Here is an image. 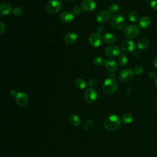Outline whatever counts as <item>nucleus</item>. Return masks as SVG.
<instances>
[{
	"label": "nucleus",
	"mask_w": 157,
	"mask_h": 157,
	"mask_svg": "<svg viewBox=\"0 0 157 157\" xmlns=\"http://www.w3.org/2000/svg\"><path fill=\"white\" fill-rule=\"evenodd\" d=\"M74 85L78 89H84L86 86V82L84 79L78 78L75 80Z\"/></svg>",
	"instance_id": "22"
},
{
	"label": "nucleus",
	"mask_w": 157,
	"mask_h": 157,
	"mask_svg": "<svg viewBox=\"0 0 157 157\" xmlns=\"http://www.w3.org/2000/svg\"><path fill=\"white\" fill-rule=\"evenodd\" d=\"M104 124L107 130L112 131L119 128L121 124V120L117 115H110L105 118Z\"/></svg>",
	"instance_id": "1"
},
{
	"label": "nucleus",
	"mask_w": 157,
	"mask_h": 157,
	"mask_svg": "<svg viewBox=\"0 0 157 157\" xmlns=\"http://www.w3.org/2000/svg\"><path fill=\"white\" fill-rule=\"evenodd\" d=\"M28 101V95L24 92H18L15 96L16 104L20 107L25 105Z\"/></svg>",
	"instance_id": "11"
},
{
	"label": "nucleus",
	"mask_w": 157,
	"mask_h": 157,
	"mask_svg": "<svg viewBox=\"0 0 157 157\" xmlns=\"http://www.w3.org/2000/svg\"><path fill=\"white\" fill-rule=\"evenodd\" d=\"M111 14L107 10H102L98 13L96 15V20L100 23H105L110 18Z\"/></svg>",
	"instance_id": "12"
},
{
	"label": "nucleus",
	"mask_w": 157,
	"mask_h": 157,
	"mask_svg": "<svg viewBox=\"0 0 157 157\" xmlns=\"http://www.w3.org/2000/svg\"><path fill=\"white\" fill-rule=\"evenodd\" d=\"M98 97V92L94 88H90L86 90L84 94V99L87 103H92L96 101Z\"/></svg>",
	"instance_id": "7"
},
{
	"label": "nucleus",
	"mask_w": 157,
	"mask_h": 157,
	"mask_svg": "<svg viewBox=\"0 0 157 157\" xmlns=\"http://www.w3.org/2000/svg\"><path fill=\"white\" fill-rule=\"evenodd\" d=\"M93 125V121L91 120H87L84 123V124H83V129H86V130L92 128Z\"/></svg>",
	"instance_id": "30"
},
{
	"label": "nucleus",
	"mask_w": 157,
	"mask_h": 157,
	"mask_svg": "<svg viewBox=\"0 0 157 157\" xmlns=\"http://www.w3.org/2000/svg\"><path fill=\"white\" fill-rule=\"evenodd\" d=\"M156 31H157V27H156Z\"/></svg>",
	"instance_id": "44"
},
{
	"label": "nucleus",
	"mask_w": 157,
	"mask_h": 157,
	"mask_svg": "<svg viewBox=\"0 0 157 157\" xmlns=\"http://www.w3.org/2000/svg\"><path fill=\"white\" fill-rule=\"evenodd\" d=\"M137 46L139 50H145L149 46V41L146 38H141L137 42Z\"/></svg>",
	"instance_id": "20"
},
{
	"label": "nucleus",
	"mask_w": 157,
	"mask_h": 157,
	"mask_svg": "<svg viewBox=\"0 0 157 157\" xmlns=\"http://www.w3.org/2000/svg\"><path fill=\"white\" fill-rule=\"evenodd\" d=\"M148 77H149L150 78H151V79H154V78H155L156 77V74H155L154 72H153V71L149 72L148 74Z\"/></svg>",
	"instance_id": "36"
},
{
	"label": "nucleus",
	"mask_w": 157,
	"mask_h": 157,
	"mask_svg": "<svg viewBox=\"0 0 157 157\" xmlns=\"http://www.w3.org/2000/svg\"><path fill=\"white\" fill-rule=\"evenodd\" d=\"M77 35L74 33H68L64 37V40L66 43L72 44L77 40Z\"/></svg>",
	"instance_id": "17"
},
{
	"label": "nucleus",
	"mask_w": 157,
	"mask_h": 157,
	"mask_svg": "<svg viewBox=\"0 0 157 157\" xmlns=\"http://www.w3.org/2000/svg\"><path fill=\"white\" fill-rule=\"evenodd\" d=\"M12 10V7L9 3H2L0 5V15H7Z\"/></svg>",
	"instance_id": "16"
},
{
	"label": "nucleus",
	"mask_w": 157,
	"mask_h": 157,
	"mask_svg": "<svg viewBox=\"0 0 157 157\" xmlns=\"http://www.w3.org/2000/svg\"><path fill=\"white\" fill-rule=\"evenodd\" d=\"M74 18V14L69 12H63L59 15V20L63 23H71Z\"/></svg>",
	"instance_id": "15"
},
{
	"label": "nucleus",
	"mask_w": 157,
	"mask_h": 157,
	"mask_svg": "<svg viewBox=\"0 0 157 157\" xmlns=\"http://www.w3.org/2000/svg\"><path fill=\"white\" fill-rule=\"evenodd\" d=\"M5 30V25L4 23L0 20V34H2Z\"/></svg>",
	"instance_id": "35"
},
{
	"label": "nucleus",
	"mask_w": 157,
	"mask_h": 157,
	"mask_svg": "<svg viewBox=\"0 0 157 157\" xmlns=\"http://www.w3.org/2000/svg\"><path fill=\"white\" fill-rule=\"evenodd\" d=\"M134 78V71L130 68L123 69L119 74V79L124 83L131 82Z\"/></svg>",
	"instance_id": "6"
},
{
	"label": "nucleus",
	"mask_w": 157,
	"mask_h": 157,
	"mask_svg": "<svg viewBox=\"0 0 157 157\" xmlns=\"http://www.w3.org/2000/svg\"><path fill=\"white\" fill-rule=\"evenodd\" d=\"M90 44L94 47H99L102 42V37L99 33H93L88 38Z\"/></svg>",
	"instance_id": "8"
},
{
	"label": "nucleus",
	"mask_w": 157,
	"mask_h": 157,
	"mask_svg": "<svg viewBox=\"0 0 157 157\" xmlns=\"http://www.w3.org/2000/svg\"><path fill=\"white\" fill-rule=\"evenodd\" d=\"M110 25L115 30H121L124 28L126 20L124 17L120 14L114 15L110 20Z\"/></svg>",
	"instance_id": "3"
},
{
	"label": "nucleus",
	"mask_w": 157,
	"mask_h": 157,
	"mask_svg": "<svg viewBox=\"0 0 157 157\" xmlns=\"http://www.w3.org/2000/svg\"><path fill=\"white\" fill-rule=\"evenodd\" d=\"M12 12H13V14L16 16V17H19L20 16L22 13H23V10L22 9L19 7H16L15 8H13V10H12Z\"/></svg>",
	"instance_id": "28"
},
{
	"label": "nucleus",
	"mask_w": 157,
	"mask_h": 157,
	"mask_svg": "<svg viewBox=\"0 0 157 157\" xmlns=\"http://www.w3.org/2000/svg\"><path fill=\"white\" fill-rule=\"evenodd\" d=\"M151 24V19L147 16L142 17L139 20V25L142 28H147Z\"/></svg>",
	"instance_id": "18"
},
{
	"label": "nucleus",
	"mask_w": 157,
	"mask_h": 157,
	"mask_svg": "<svg viewBox=\"0 0 157 157\" xmlns=\"http://www.w3.org/2000/svg\"><path fill=\"white\" fill-rule=\"evenodd\" d=\"M104 66L106 69L110 72H114L117 69V63L111 58L107 59L104 61Z\"/></svg>",
	"instance_id": "14"
},
{
	"label": "nucleus",
	"mask_w": 157,
	"mask_h": 157,
	"mask_svg": "<svg viewBox=\"0 0 157 157\" xmlns=\"http://www.w3.org/2000/svg\"><path fill=\"white\" fill-rule=\"evenodd\" d=\"M150 7L154 10H157V0H152L150 2Z\"/></svg>",
	"instance_id": "32"
},
{
	"label": "nucleus",
	"mask_w": 157,
	"mask_h": 157,
	"mask_svg": "<svg viewBox=\"0 0 157 157\" xmlns=\"http://www.w3.org/2000/svg\"><path fill=\"white\" fill-rule=\"evenodd\" d=\"M69 1H75L76 0H69Z\"/></svg>",
	"instance_id": "42"
},
{
	"label": "nucleus",
	"mask_w": 157,
	"mask_h": 157,
	"mask_svg": "<svg viewBox=\"0 0 157 157\" xmlns=\"http://www.w3.org/2000/svg\"><path fill=\"white\" fill-rule=\"evenodd\" d=\"M132 55L134 56V57L137 58V57H139V56H140V53H139V52H137V51H133V52H132Z\"/></svg>",
	"instance_id": "37"
},
{
	"label": "nucleus",
	"mask_w": 157,
	"mask_h": 157,
	"mask_svg": "<svg viewBox=\"0 0 157 157\" xmlns=\"http://www.w3.org/2000/svg\"><path fill=\"white\" fill-rule=\"evenodd\" d=\"M153 66H155V67L157 68V56L154 58L153 61Z\"/></svg>",
	"instance_id": "38"
},
{
	"label": "nucleus",
	"mask_w": 157,
	"mask_h": 157,
	"mask_svg": "<svg viewBox=\"0 0 157 157\" xmlns=\"http://www.w3.org/2000/svg\"><path fill=\"white\" fill-rule=\"evenodd\" d=\"M118 10H119V6L115 3L111 4L109 7L108 11L110 12V14L116 15L117 13L118 12Z\"/></svg>",
	"instance_id": "25"
},
{
	"label": "nucleus",
	"mask_w": 157,
	"mask_h": 157,
	"mask_svg": "<svg viewBox=\"0 0 157 157\" xmlns=\"http://www.w3.org/2000/svg\"><path fill=\"white\" fill-rule=\"evenodd\" d=\"M118 64L120 67H125L128 64V58L125 55L121 54L118 58Z\"/></svg>",
	"instance_id": "23"
},
{
	"label": "nucleus",
	"mask_w": 157,
	"mask_h": 157,
	"mask_svg": "<svg viewBox=\"0 0 157 157\" xmlns=\"http://www.w3.org/2000/svg\"><path fill=\"white\" fill-rule=\"evenodd\" d=\"M72 13L74 15H79L81 13V8L79 6H75L72 10Z\"/></svg>",
	"instance_id": "31"
},
{
	"label": "nucleus",
	"mask_w": 157,
	"mask_h": 157,
	"mask_svg": "<svg viewBox=\"0 0 157 157\" xmlns=\"http://www.w3.org/2000/svg\"><path fill=\"white\" fill-rule=\"evenodd\" d=\"M89 85H90V88H94L97 85V81L95 79H93V78L91 79L89 81Z\"/></svg>",
	"instance_id": "33"
},
{
	"label": "nucleus",
	"mask_w": 157,
	"mask_h": 157,
	"mask_svg": "<svg viewBox=\"0 0 157 157\" xmlns=\"http://www.w3.org/2000/svg\"><path fill=\"white\" fill-rule=\"evenodd\" d=\"M96 6V4L94 0H84L81 5L82 9L87 12L93 10Z\"/></svg>",
	"instance_id": "13"
},
{
	"label": "nucleus",
	"mask_w": 157,
	"mask_h": 157,
	"mask_svg": "<svg viewBox=\"0 0 157 157\" xmlns=\"http://www.w3.org/2000/svg\"><path fill=\"white\" fill-rule=\"evenodd\" d=\"M128 18L130 21L136 23L138 19V14L134 11H131L128 14Z\"/></svg>",
	"instance_id": "26"
},
{
	"label": "nucleus",
	"mask_w": 157,
	"mask_h": 157,
	"mask_svg": "<svg viewBox=\"0 0 157 157\" xmlns=\"http://www.w3.org/2000/svg\"><path fill=\"white\" fill-rule=\"evenodd\" d=\"M105 54L110 58L115 57L120 54V49L117 45H110L105 49Z\"/></svg>",
	"instance_id": "10"
},
{
	"label": "nucleus",
	"mask_w": 157,
	"mask_h": 157,
	"mask_svg": "<svg viewBox=\"0 0 157 157\" xmlns=\"http://www.w3.org/2000/svg\"><path fill=\"white\" fill-rule=\"evenodd\" d=\"M94 64L97 66H101L104 63V59L101 56H96L93 59Z\"/></svg>",
	"instance_id": "27"
},
{
	"label": "nucleus",
	"mask_w": 157,
	"mask_h": 157,
	"mask_svg": "<svg viewBox=\"0 0 157 157\" xmlns=\"http://www.w3.org/2000/svg\"><path fill=\"white\" fill-rule=\"evenodd\" d=\"M120 48L121 51L124 53H130L134 50L135 44L133 41L130 40H126L121 42Z\"/></svg>",
	"instance_id": "9"
},
{
	"label": "nucleus",
	"mask_w": 157,
	"mask_h": 157,
	"mask_svg": "<svg viewBox=\"0 0 157 157\" xmlns=\"http://www.w3.org/2000/svg\"><path fill=\"white\" fill-rule=\"evenodd\" d=\"M61 3L59 0H50L46 6L47 10L51 14L57 13L61 9Z\"/></svg>",
	"instance_id": "5"
},
{
	"label": "nucleus",
	"mask_w": 157,
	"mask_h": 157,
	"mask_svg": "<svg viewBox=\"0 0 157 157\" xmlns=\"http://www.w3.org/2000/svg\"><path fill=\"white\" fill-rule=\"evenodd\" d=\"M118 86V82L115 78H108L104 80L102 84V91L107 94H112L117 91Z\"/></svg>",
	"instance_id": "2"
},
{
	"label": "nucleus",
	"mask_w": 157,
	"mask_h": 157,
	"mask_svg": "<svg viewBox=\"0 0 157 157\" xmlns=\"http://www.w3.org/2000/svg\"><path fill=\"white\" fill-rule=\"evenodd\" d=\"M139 28L134 24H131L124 28L123 34L124 37L129 39L136 37L140 33Z\"/></svg>",
	"instance_id": "4"
},
{
	"label": "nucleus",
	"mask_w": 157,
	"mask_h": 157,
	"mask_svg": "<svg viewBox=\"0 0 157 157\" xmlns=\"http://www.w3.org/2000/svg\"><path fill=\"white\" fill-rule=\"evenodd\" d=\"M144 2H149L150 0H143Z\"/></svg>",
	"instance_id": "41"
},
{
	"label": "nucleus",
	"mask_w": 157,
	"mask_h": 157,
	"mask_svg": "<svg viewBox=\"0 0 157 157\" xmlns=\"http://www.w3.org/2000/svg\"><path fill=\"white\" fill-rule=\"evenodd\" d=\"M102 39L106 44H113L116 42L115 36L110 33L104 34V35L103 36Z\"/></svg>",
	"instance_id": "19"
},
{
	"label": "nucleus",
	"mask_w": 157,
	"mask_h": 157,
	"mask_svg": "<svg viewBox=\"0 0 157 157\" xmlns=\"http://www.w3.org/2000/svg\"><path fill=\"white\" fill-rule=\"evenodd\" d=\"M105 31V28L104 25H101L99 26L98 29H97V31H98V33H99V34H102V33H104Z\"/></svg>",
	"instance_id": "34"
},
{
	"label": "nucleus",
	"mask_w": 157,
	"mask_h": 157,
	"mask_svg": "<svg viewBox=\"0 0 157 157\" xmlns=\"http://www.w3.org/2000/svg\"><path fill=\"white\" fill-rule=\"evenodd\" d=\"M69 121L71 124L74 126H78L81 123V120L80 117L77 115H72L69 117Z\"/></svg>",
	"instance_id": "21"
},
{
	"label": "nucleus",
	"mask_w": 157,
	"mask_h": 157,
	"mask_svg": "<svg viewBox=\"0 0 157 157\" xmlns=\"http://www.w3.org/2000/svg\"><path fill=\"white\" fill-rule=\"evenodd\" d=\"M155 86L156 88H157V78L155 79Z\"/></svg>",
	"instance_id": "40"
},
{
	"label": "nucleus",
	"mask_w": 157,
	"mask_h": 157,
	"mask_svg": "<svg viewBox=\"0 0 157 157\" xmlns=\"http://www.w3.org/2000/svg\"><path fill=\"white\" fill-rule=\"evenodd\" d=\"M122 120H123V122L124 124L131 123L132 121V120H133V116L130 113H125L123 115Z\"/></svg>",
	"instance_id": "24"
},
{
	"label": "nucleus",
	"mask_w": 157,
	"mask_h": 157,
	"mask_svg": "<svg viewBox=\"0 0 157 157\" xmlns=\"http://www.w3.org/2000/svg\"><path fill=\"white\" fill-rule=\"evenodd\" d=\"M143 71H144L143 67L140 65L136 66L134 67V70H133L134 73H135L136 75H140L141 74H142Z\"/></svg>",
	"instance_id": "29"
},
{
	"label": "nucleus",
	"mask_w": 157,
	"mask_h": 157,
	"mask_svg": "<svg viewBox=\"0 0 157 157\" xmlns=\"http://www.w3.org/2000/svg\"><path fill=\"white\" fill-rule=\"evenodd\" d=\"M156 109H157V102H156Z\"/></svg>",
	"instance_id": "43"
},
{
	"label": "nucleus",
	"mask_w": 157,
	"mask_h": 157,
	"mask_svg": "<svg viewBox=\"0 0 157 157\" xmlns=\"http://www.w3.org/2000/svg\"><path fill=\"white\" fill-rule=\"evenodd\" d=\"M17 91L15 90H11L10 91V94L11 95V96H16V94H17Z\"/></svg>",
	"instance_id": "39"
}]
</instances>
